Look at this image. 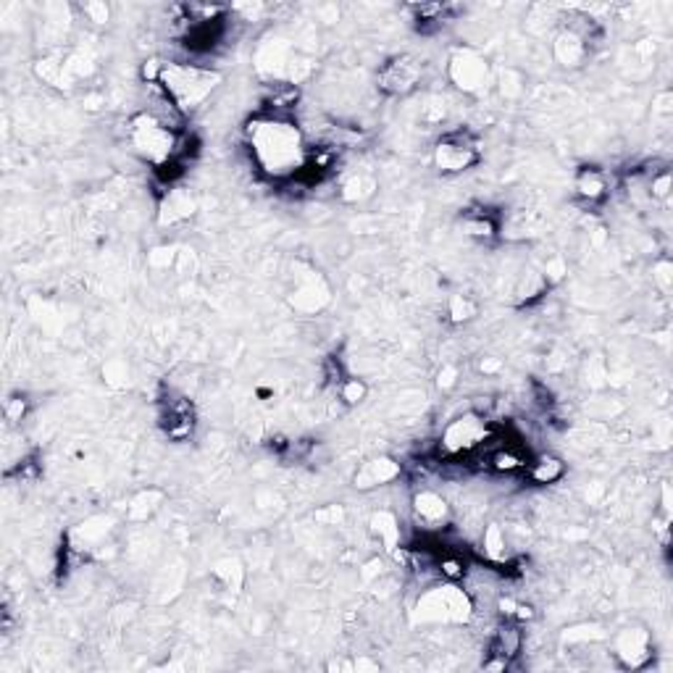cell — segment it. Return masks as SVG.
<instances>
[{"instance_id":"1","label":"cell","mask_w":673,"mask_h":673,"mask_svg":"<svg viewBox=\"0 0 673 673\" xmlns=\"http://www.w3.org/2000/svg\"><path fill=\"white\" fill-rule=\"evenodd\" d=\"M245 137L261 174L274 182H289L308 166V143L303 129L285 116L258 113L247 121Z\"/></svg>"},{"instance_id":"2","label":"cell","mask_w":673,"mask_h":673,"mask_svg":"<svg viewBox=\"0 0 673 673\" xmlns=\"http://www.w3.org/2000/svg\"><path fill=\"white\" fill-rule=\"evenodd\" d=\"M221 74L211 66L200 63H185V61H169L161 69V77L155 85L166 90V96L177 103V108L190 116L195 108H200L211 93L219 87Z\"/></svg>"},{"instance_id":"3","label":"cell","mask_w":673,"mask_h":673,"mask_svg":"<svg viewBox=\"0 0 673 673\" xmlns=\"http://www.w3.org/2000/svg\"><path fill=\"white\" fill-rule=\"evenodd\" d=\"M182 137H185V132L171 129L169 124H163L150 111L135 113L129 119V124H127V140L132 145V150L143 161H147L153 169H161V166H166V163H171V161L179 158Z\"/></svg>"},{"instance_id":"4","label":"cell","mask_w":673,"mask_h":673,"mask_svg":"<svg viewBox=\"0 0 673 673\" xmlns=\"http://www.w3.org/2000/svg\"><path fill=\"white\" fill-rule=\"evenodd\" d=\"M486 439H489V424L479 413H463L445 427V432L439 436V453L445 458L471 455L474 450L484 447Z\"/></svg>"},{"instance_id":"5","label":"cell","mask_w":673,"mask_h":673,"mask_svg":"<svg viewBox=\"0 0 673 673\" xmlns=\"http://www.w3.org/2000/svg\"><path fill=\"white\" fill-rule=\"evenodd\" d=\"M479 163V140L469 129L447 132L434 145V166L442 174H463Z\"/></svg>"},{"instance_id":"6","label":"cell","mask_w":673,"mask_h":673,"mask_svg":"<svg viewBox=\"0 0 673 673\" xmlns=\"http://www.w3.org/2000/svg\"><path fill=\"white\" fill-rule=\"evenodd\" d=\"M424 621H466L471 616V602L458 586H439L421 597L419 602Z\"/></svg>"},{"instance_id":"7","label":"cell","mask_w":673,"mask_h":673,"mask_svg":"<svg viewBox=\"0 0 673 673\" xmlns=\"http://www.w3.org/2000/svg\"><path fill=\"white\" fill-rule=\"evenodd\" d=\"M424 77V66L413 55H395L379 69V90L386 96H408L419 87Z\"/></svg>"},{"instance_id":"8","label":"cell","mask_w":673,"mask_h":673,"mask_svg":"<svg viewBox=\"0 0 673 673\" xmlns=\"http://www.w3.org/2000/svg\"><path fill=\"white\" fill-rule=\"evenodd\" d=\"M450 79L463 93H479L489 79V63L477 50L463 48L450 58Z\"/></svg>"},{"instance_id":"9","label":"cell","mask_w":673,"mask_h":673,"mask_svg":"<svg viewBox=\"0 0 673 673\" xmlns=\"http://www.w3.org/2000/svg\"><path fill=\"white\" fill-rule=\"evenodd\" d=\"M613 658L628 669V671H639L650 663L652 658V642H650V634L644 628H636V626H628V628H621L616 636H613Z\"/></svg>"},{"instance_id":"10","label":"cell","mask_w":673,"mask_h":673,"mask_svg":"<svg viewBox=\"0 0 673 673\" xmlns=\"http://www.w3.org/2000/svg\"><path fill=\"white\" fill-rule=\"evenodd\" d=\"M161 427L169 439L182 442L195 432V411L187 397H166L161 405Z\"/></svg>"},{"instance_id":"11","label":"cell","mask_w":673,"mask_h":673,"mask_svg":"<svg viewBox=\"0 0 673 673\" xmlns=\"http://www.w3.org/2000/svg\"><path fill=\"white\" fill-rule=\"evenodd\" d=\"M413 516L421 524V529L439 531L450 524V505H447V500L439 492L421 489L413 497Z\"/></svg>"},{"instance_id":"12","label":"cell","mask_w":673,"mask_h":673,"mask_svg":"<svg viewBox=\"0 0 673 673\" xmlns=\"http://www.w3.org/2000/svg\"><path fill=\"white\" fill-rule=\"evenodd\" d=\"M589 40L577 32L574 27H563L558 35H555V43H553V55H555V61L561 63V66H566V69H577L581 66L584 61H586V55H589Z\"/></svg>"},{"instance_id":"13","label":"cell","mask_w":673,"mask_h":673,"mask_svg":"<svg viewBox=\"0 0 673 673\" xmlns=\"http://www.w3.org/2000/svg\"><path fill=\"white\" fill-rule=\"evenodd\" d=\"M403 474V466L395 461V458H371V461H366L358 471H355V486L358 489H374V486H382V484H389V481H395L397 477Z\"/></svg>"},{"instance_id":"14","label":"cell","mask_w":673,"mask_h":673,"mask_svg":"<svg viewBox=\"0 0 673 673\" xmlns=\"http://www.w3.org/2000/svg\"><path fill=\"white\" fill-rule=\"evenodd\" d=\"M574 190H577L578 200H584V203H589V205H597V203H602V200L608 197L611 185H608L605 171H600V169H594V166H584L577 174Z\"/></svg>"},{"instance_id":"15","label":"cell","mask_w":673,"mask_h":673,"mask_svg":"<svg viewBox=\"0 0 673 673\" xmlns=\"http://www.w3.org/2000/svg\"><path fill=\"white\" fill-rule=\"evenodd\" d=\"M521 647H524L521 626L511 621V624H503L494 631V636H492V642H489V658H497V661L511 663V661L521 652Z\"/></svg>"},{"instance_id":"16","label":"cell","mask_w":673,"mask_h":673,"mask_svg":"<svg viewBox=\"0 0 673 673\" xmlns=\"http://www.w3.org/2000/svg\"><path fill=\"white\" fill-rule=\"evenodd\" d=\"M195 213V200L193 195L179 190V187H171L163 203H161V224H182L187 221Z\"/></svg>"},{"instance_id":"17","label":"cell","mask_w":673,"mask_h":673,"mask_svg":"<svg viewBox=\"0 0 673 673\" xmlns=\"http://www.w3.org/2000/svg\"><path fill=\"white\" fill-rule=\"evenodd\" d=\"M486 466H489L492 471H497V474H513V471L527 469V458H524L516 447L503 445V447H497V450L489 453Z\"/></svg>"},{"instance_id":"18","label":"cell","mask_w":673,"mask_h":673,"mask_svg":"<svg viewBox=\"0 0 673 673\" xmlns=\"http://www.w3.org/2000/svg\"><path fill=\"white\" fill-rule=\"evenodd\" d=\"M563 474H566V463L555 455H539L529 466V479L534 484H555L558 479H563Z\"/></svg>"},{"instance_id":"19","label":"cell","mask_w":673,"mask_h":673,"mask_svg":"<svg viewBox=\"0 0 673 673\" xmlns=\"http://www.w3.org/2000/svg\"><path fill=\"white\" fill-rule=\"evenodd\" d=\"M463 229L474 240H492L497 235V221L486 211H469L463 216Z\"/></svg>"},{"instance_id":"20","label":"cell","mask_w":673,"mask_h":673,"mask_svg":"<svg viewBox=\"0 0 673 673\" xmlns=\"http://www.w3.org/2000/svg\"><path fill=\"white\" fill-rule=\"evenodd\" d=\"M481 544H484V555L492 561V563H497V561H503L505 555H508V542H505V531L500 524H489L486 531H484V539H481Z\"/></svg>"},{"instance_id":"21","label":"cell","mask_w":673,"mask_h":673,"mask_svg":"<svg viewBox=\"0 0 673 673\" xmlns=\"http://www.w3.org/2000/svg\"><path fill=\"white\" fill-rule=\"evenodd\" d=\"M374 190H377V182L366 174H358L342 185V200L345 203H363L366 197L374 195Z\"/></svg>"},{"instance_id":"22","label":"cell","mask_w":673,"mask_h":673,"mask_svg":"<svg viewBox=\"0 0 673 673\" xmlns=\"http://www.w3.org/2000/svg\"><path fill=\"white\" fill-rule=\"evenodd\" d=\"M447 316H450L453 324H466V321L479 316V305L466 295H453L450 303H447Z\"/></svg>"},{"instance_id":"23","label":"cell","mask_w":673,"mask_h":673,"mask_svg":"<svg viewBox=\"0 0 673 673\" xmlns=\"http://www.w3.org/2000/svg\"><path fill=\"white\" fill-rule=\"evenodd\" d=\"M336 395H339L342 405L353 408V405H358V403L366 400L369 385H366L363 379H358V377H345V379L339 382V386H336Z\"/></svg>"},{"instance_id":"24","label":"cell","mask_w":673,"mask_h":673,"mask_svg":"<svg viewBox=\"0 0 673 673\" xmlns=\"http://www.w3.org/2000/svg\"><path fill=\"white\" fill-rule=\"evenodd\" d=\"M161 492L150 489V492H140L132 505H129V519H137V521H145L153 511H158V503H161Z\"/></svg>"},{"instance_id":"25","label":"cell","mask_w":673,"mask_h":673,"mask_svg":"<svg viewBox=\"0 0 673 673\" xmlns=\"http://www.w3.org/2000/svg\"><path fill=\"white\" fill-rule=\"evenodd\" d=\"M371 527L379 534V539L385 542L386 547H395V542L400 539V527H397V521H395L392 513H377L371 519Z\"/></svg>"},{"instance_id":"26","label":"cell","mask_w":673,"mask_h":673,"mask_svg":"<svg viewBox=\"0 0 673 673\" xmlns=\"http://www.w3.org/2000/svg\"><path fill=\"white\" fill-rule=\"evenodd\" d=\"M647 193H650V197H655V200H666L671 195V174H669V169H661V171L650 174Z\"/></svg>"},{"instance_id":"27","label":"cell","mask_w":673,"mask_h":673,"mask_svg":"<svg viewBox=\"0 0 673 673\" xmlns=\"http://www.w3.org/2000/svg\"><path fill=\"white\" fill-rule=\"evenodd\" d=\"M3 411H5V419H8V421H21V419L27 416V397H21V395L8 397L5 405H3Z\"/></svg>"},{"instance_id":"28","label":"cell","mask_w":673,"mask_h":673,"mask_svg":"<svg viewBox=\"0 0 673 673\" xmlns=\"http://www.w3.org/2000/svg\"><path fill=\"white\" fill-rule=\"evenodd\" d=\"M82 13L87 16V21H96V24H105L111 19V8L105 3H85Z\"/></svg>"},{"instance_id":"29","label":"cell","mask_w":673,"mask_h":673,"mask_svg":"<svg viewBox=\"0 0 673 673\" xmlns=\"http://www.w3.org/2000/svg\"><path fill=\"white\" fill-rule=\"evenodd\" d=\"M439 571H442V577L461 578L466 574V566H463L461 558H442V561H439Z\"/></svg>"},{"instance_id":"30","label":"cell","mask_w":673,"mask_h":673,"mask_svg":"<svg viewBox=\"0 0 673 673\" xmlns=\"http://www.w3.org/2000/svg\"><path fill=\"white\" fill-rule=\"evenodd\" d=\"M455 382H458V369L455 366H445L442 374H439V386L450 389V386H455Z\"/></svg>"},{"instance_id":"31","label":"cell","mask_w":673,"mask_h":673,"mask_svg":"<svg viewBox=\"0 0 673 673\" xmlns=\"http://www.w3.org/2000/svg\"><path fill=\"white\" fill-rule=\"evenodd\" d=\"M500 366H503V363H500V361H494V358L481 361V371H484V374H492V371H497Z\"/></svg>"}]
</instances>
